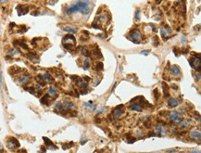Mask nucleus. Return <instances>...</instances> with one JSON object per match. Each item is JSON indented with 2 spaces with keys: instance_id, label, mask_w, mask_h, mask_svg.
<instances>
[{
  "instance_id": "20",
  "label": "nucleus",
  "mask_w": 201,
  "mask_h": 153,
  "mask_svg": "<svg viewBox=\"0 0 201 153\" xmlns=\"http://www.w3.org/2000/svg\"><path fill=\"white\" fill-rule=\"evenodd\" d=\"M81 51H82V53H83L84 56H87V57L90 56V52L88 51V50L86 49L85 47H82V48H81Z\"/></svg>"
},
{
  "instance_id": "5",
  "label": "nucleus",
  "mask_w": 201,
  "mask_h": 153,
  "mask_svg": "<svg viewBox=\"0 0 201 153\" xmlns=\"http://www.w3.org/2000/svg\"><path fill=\"white\" fill-rule=\"evenodd\" d=\"M19 147H20L19 141L16 138H14V137H11L8 140V142H7V148H10V149H14V148H19Z\"/></svg>"
},
{
  "instance_id": "28",
  "label": "nucleus",
  "mask_w": 201,
  "mask_h": 153,
  "mask_svg": "<svg viewBox=\"0 0 201 153\" xmlns=\"http://www.w3.org/2000/svg\"><path fill=\"white\" fill-rule=\"evenodd\" d=\"M149 52H150V51H149V50H146V51H142V52H141V54H145V55H146V56H147V55L148 54Z\"/></svg>"
},
{
  "instance_id": "19",
  "label": "nucleus",
  "mask_w": 201,
  "mask_h": 153,
  "mask_svg": "<svg viewBox=\"0 0 201 153\" xmlns=\"http://www.w3.org/2000/svg\"><path fill=\"white\" fill-rule=\"evenodd\" d=\"M48 95H45L41 98V103L45 104V105H48Z\"/></svg>"
},
{
  "instance_id": "26",
  "label": "nucleus",
  "mask_w": 201,
  "mask_h": 153,
  "mask_svg": "<svg viewBox=\"0 0 201 153\" xmlns=\"http://www.w3.org/2000/svg\"><path fill=\"white\" fill-rule=\"evenodd\" d=\"M139 14H140V10H137L136 11V13H135V19L137 20V21H139Z\"/></svg>"
},
{
  "instance_id": "8",
  "label": "nucleus",
  "mask_w": 201,
  "mask_h": 153,
  "mask_svg": "<svg viewBox=\"0 0 201 153\" xmlns=\"http://www.w3.org/2000/svg\"><path fill=\"white\" fill-rule=\"evenodd\" d=\"M170 73H171L173 75H174V76L179 75V74H180V73H181V70H180V68H179V67H178V66H176V65H173V66L170 67Z\"/></svg>"
},
{
  "instance_id": "14",
  "label": "nucleus",
  "mask_w": 201,
  "mask_h": 153,
  "mask_svg": "<svg viewBox=\"0 0 201 153\" xmlns=\"http://www.w3.org/2000/svg\"><path fill=\"white\" fill-rule=\"evenodd\" d=\"M48 96H51V97H57V91H56V89H55L53 86H50L49 90H48Z\"/></svg>"
},
{
  "instance_id": "13",
  "label": "nucleus",
  "mask_w": 201,
  "mask_h": 153,
  "mask_svg": "<svg viewBox=\"0 0 201 153\" xmlns=\"http://www.w3.org/2000/svg\"><path fill=\"white\" fill-rule=\"evenodd\" d=\"M160 33H161V36L163 38H165L166 34H170V29L169 28L168 26H164L163 28L160 30Z\"/></svg>"
},
{
  "instance_id": "23",
  "label": "nucleus",
  "mask_w": 201,
  "mask_h": 153,
  "mask_svg": "<svg viewBox=\"0 0 201 153\" xmlns=\"http://www.w3.org/2000/svg\"><path fill=\"white\" fill-rule=\"evenodd\" d=\"M180 123V126L181 127H186L187 125H188V122H179Z\"/></svg>"
},
{
  "instance_id": "31",
  "label": "nucleus",
  "mask_w": 201,
  "mask_h": 153,
  "mask_svg": "<svg viewBox=\"0 0 201 153\" xmlns=\"http://www.w3.org/2000/svg\"><path fill=\"white\" fill-rule=\"evenodd\" d=\"M191 153H200L199 150H194V151H191Z\"/></svg>"
},
{
  "instance_id": "25",
  "label": "nucleus",
  "mask_w": 201,
  "mask_h": 153,
  "mask_svg": "<svg viewBox=\"0 0 201 153\" xmlns=\"http://www.w3.org/2000/svg\"><path fill=\"white\" fill-rule=\"evenodd\" d=\"M97 70H98V71H101L102 69H103V64H102L101 62H99V63L97 64Z\"/></svg>"
},
{
  "instance_id": "4",
  "label": "nucleus",
  "mask_w": 201,
  "mask_h": 153,
  "mask_svg": "<svg viewBox=\"0 0 201 153\" xmlns=\"http://www.w3.org/2000/svg\"><path fill=\"white\" fill-rule=\"evenodd\" d=\"M123 105H120V106H118L117 108H115V110L113 111V112H112V116H113V119L114 120H118L119 118L121 117V114H122L123 112Z\"/></svg>"
},
{
  "instance_id": "16",
  "label": "nucleus",
  "mask_w": 201,
  "mask_h": 153,
  "mask_svg": "<svg viewBox=\"0 0 201 153\" xmlns=\"http://www.w3.org/2000/svg\"><path fill=\"white\" fill-rule=\"evenodd\" d=\"M63 31H65V32H68V33H75L76 32H77V30H76L75 28H72V27H71V26L64 27Z\"/></svg>"
},
{
  "instance_id": "22",
  "label": "nucleus",
  "mask_w": 201,
  "mask_h": 153,
  "mask_svg": "<svg viewBox=\"0 0 201 153\" xmlns=\"http://www.w3.org/2000/svg\"><path fill=\"white\" fill-rule=\"evenodd\" d=\"M84 63H83V65H84V69H87L88 67H89V59H85V60L83 61Z\"/></svg>"
},
{
  "instance_id": "24",
  "label": "nucleus",
  "mask_w": 201,
  "mask_h": 153,
  "mask_svg": "<svg viewBox=\"0 0 201 153\" xmlns=\"http://www.w3.org/2000/svg\"><path fill=\"white\" fill-rule=\"evenodd\" d=\"M162 87H163L164 95H165V96H168V89H166V84H163V85H162Z\"/></svg>"
},
{
  "instance_id": "6",
  "label": "nucleus",
  "mask_w": 201,
  "mask_h": 153,
  "mask_svg": "<svg viewBox=\"0 0 201 153\" xmlns=\"http://www.w3.org/2000/svg\"><path fill=\"white\" fill-rule=\"evenodd\" d=\"M155 131H156L157 134L159 136V137L167 134V131H166L165 127H164L163 125H158V126L156 127V129H155Z\"/></svg>"
},
{
  "instance_id": "1",
  "label": "nucleus",
  "mask_w": 201,
  "mask_h": 153,
  "mask_svg": "<svg viewBox=\"0 0 201 153\" xmlns=\"http://www.w3.org/2000/svg\"><path fill=\"white\" fill-rule=\"evenodd\" d=\"M76 12H81L83 15H87L90 12V2L89 0H79L70 6L66 10V14L71 15Z\"/></svg>"
},
{
  "instance_id": "18",
  "label": "nucleus",
  "mask_w": 201,
  "mask_h": 153,
  "mask_svg": "<svg viewBox=\"0 0 201 153\" xmlns=\"http://www.w3.org/2000/svg\"><path fill=\"white\" fill-rule=\"evenodd\" d=\"M191 137H194V138H197V139H200V137H201V134H200V132L199 131H193V132L191 133Z\"/></svg>"
},
{
  "instance_id": "15",
  "label": "nucleus",
  "mask_w": 201,
  "mask_h": 153,
  "mask_svg": "<svg viewBox=\"0 0 201 153\" xmlns=\"http://www.w3.org/2000/svg\"><path fill=\"white\" fill-rule=\"evenodd\" d=\"M43 139H44V141L46 143V145L49 147V148H57V147L54 146V144L51 142V140H49V139L46 138V137H43Z\"/></svg>"
},
{
  "instance_id": "29",
  "label": "nucleus",
  "mask_w": 201,
  "mask_h": 153,
  "mask_svg": "<svg viewBox=\"0 0 201 153\" xmlns=\"http://www.w3.org/2000/svg\"><path fill=\"white\" fill-rule=\"evenodd\" d=\"M2 86V75H1V73H0V87Z\"/></svg>"
},
{
  "instance_id": "11",
  "label": "nucleus",
  "mask_w": 201,
  "mask_h": 153,
  "mask_svg": "<svg viewBox=\"0 0 201 153\" xmlns=\"http://www.w3.org/2000/svg\"><path fill=\"white\" fill-rule=\"evenodd\" d=\"M19 83L20 84H22V85H25V84H28L30 81H31V77L29 75H22L19 78Z\"/></svg>"
},
{
  "instance_id": "9",
  "label": "nucleus",
  "mask_w": 201,
  "mask_h": 153,
  "mask_svg": "<svg viewBox=\"0 0 201 153\" xmlns=\"http://www.w3.org/2000/svg\"><path fill=\"white\" fill-rule=\"evenodd\" d=\"M129 108L132 110V111H142V105L140 103H133V104H131L130 107Z\"/></svg>"
},
{
  "instance_id": "27",
  "label": "nucleus",
  "mask_w": 201,
  "mask_h": 153,
  "mask_svg": "<svg viewBox=\"0 0 201 153\" xmlns=\"http://www.w3.org/2000/svg\"><path fill=\"white\" fill-rule=\"evenodd\" d=\"M153 93H154V96H155V98H156V99L159 98V96H158V90L155 89V90H154Z\"/></svg>"
},
{
  "instance_id": "17",
  "label": "nucleus",
  "mask_w": 201,
  "mask_h": 153,
  "mask_svg": "<svg viewBox=\"0 0 201 153\" xmlns=\"http://www.w3.org/2000/svg\"><path fill=\"white\" fill-rule=\"evenodd\" d=\"M77 85H79L80 87H82V88H87V84L86 83H84V81L82 80V79H80V80L77 81Z\"/></svg>"
},
{
  "instance_id": "7",
  "label": "nucleus",
  "mask_w": 201,
  "mask_h": 153,
  "mask_svg": "<svg viewBox=\"0 0 201 153\" xmlns=\"http://www.w3.org/2000/svg\"><path fill=\"white\" fill-rule=\"evenodd\" d=\"M131 37H132V40H140L141 38H142V35H141V33H140L139 31L137 30H133L131 32Z\"/></svg>"
},
{
  "instance_id": "21",
  "label": "nucleus",
  "mask_w": 201,
  "mask_h": 153,
  "mask_svg": "<svg viewBox=\"0 0 201 153\" xmlns=\"http://www.w3.org/2000/svg\"><path fill=\"white\" fill-rule=\"evenodd\" d=\"M19 52H20L19 50H17V49H11V50H9V51H8V54H9L10 56H14V55L18 54Z\"/></svg>"
},
{
  "instance_id": "12",
  "label": "nucleus",
  "mask_w": 201,
  "mask_h": 153,
  "mask_svg": "<svg viewBox=\"0 0 201 153\" xmlns=\"http://www.w3.org/2000/svg\"><path fill=\"white\" fill-rule=\"evenodd\" d=\"M63 105L65 106V108L66 109H69V110H75L76 109V106L74 105L72 102L69 101V100H65L63 103Z\"/></svg>"
},
{
  "instance_id": "3",
  "label": "nucleus",
  "mask_w": 201,
  "mask_h": 153,
  "mask_svg": "<svg viewBox=\"0 0 201 153\" xmlns=\"http://www.w3.org/2000/svg\"><path fill=\"white\" fill-rule=\"evenodd\" d=\"M189 63H190V65H191V67L197 69V71H200L201 66H200V56H199V55H197V58L196 57L195 59H190Z\"/></svg>"
},
{
  "instance_id": "2",
  "label": "nucleus",
  "mask_w": 201,
  "mask_h": 153,
  "mask_svg": "<svg viewBox=\"0 0 201 153\" xmlns=\"http://www.w3.org/2000/svg\"><path fill=\"white\" fill-rule=\"evenodd\" d=\"M168 117L173 122H177V123H179V122H181L183 121L182 115H181V114H179L178 112H175V111H173V112H170V114H169Z\"/></svg>"
},
{
  "instance_id": "10",
  "label": "nucleus",
  "mask_w": 201,
  "mask_h": 153,
  "mask_svg": "<svg viewBox=\"0 0 201 153\" xmlns=\"http://www.w3.org/2000/svg\"><path fill=\"white\" fill-rule=\"evenodd\" d=\"M178 104H179L178 99L170 98V99H169V101H168V107L170 109H173V108H175V107H177Z\"/></svg>"
},
{
  "instance_id": "30",
  "label": "nucleus",
  "mask_w": 201,
  "mask_h": 153,
  "mask_svg": "<svg viewBox=\"0 0 201 153\" xmlns=\"http://www.w3.org/2000/svg\"><path fill=\"white\" fill-rule=\"evenodd\" d=\"M7 0H0V4H4V3L7 2Z\"/></svg>"
}]
</instances>
